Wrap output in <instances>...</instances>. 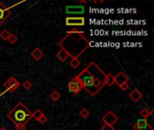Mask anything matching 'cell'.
<instances>
[{
	"label": "cell",
	"instance_id": "26",
	"mask_svg": "<svg viewBox=\"0 0 154 130\" xmlns=\"http://www.w3.org/2000/svg\"><path fill=\"white\" fill-rule=\"evenodd\" d=\"M119 87H120V89H121L122 90L125 91V90H127L129 89V83H128V82L124 83V84H122V85H121V86H119Z\"/></svg>",
	"mask_w": 154,
	"mask_h": 130
},
{
	"label": "cell",
	"instance_id": "17",
	"mask_svg": "<svg viewBox=\"0 0 154 130\" xmlns=\"http://www.w3.org/2000/svg\"><path fill=\"white\" fill-rule=\"evenodd\" d=\"M80 64H81V63L78 58H72L70 61V65L73 68V69H78V68L80 66Z\"/></svg>",
	"mask_w": 154,
	"mask_h": 130
},
{
	"label": "cell",
	"instance_id": "25",
	"mask_svg": "<svg viewBox=\"0 0 154 130\" xmlns=\"http://www.w3.org/2000/svg\"><path fill=\"white\" fill-rule=\"evenodd\" d=\"M38 121H39V123H41V124H45V123L48 121V117L44 114V115H42V116L40 117V119H39Z\"/></svg>",
	"mask_w": 154,
	"mask_h": 130
},
{
	"label": "cell",
	"instance_id": "21",
	"mask_svg": "<svg viewBox=\"0 0 154 130\" xmlns=\"http://www.w3.org/2000/svg\"><path fill=\"white\" fill-rule=\"evenodd\" d=\"M44 115V113H42V111L41 109H36L34 112L33 113V117L34 119H36L37 121H38L40 119V117Z\"/></svg>",
	"mask_w": 154,
	"mask_h": 130
},
{
	"label": "cell",
	"instance_id": "16",
	"mask_svg": "<svg viewBox=\"0 0 154 130\" xmlns=\"http://www.w3.org/2000/svg\"><path fill=\"white\" fill-rule=\"evenodd\" d=\"M154 112V110L151 109V110H149L147 108H143V109H141L140 111V115L143 117V119H147L148 117H150L151 116V114Z\"/></svg>",
	"mask_w": 154,
	"mask_h": 130
},
{
	"label": "cell",
	"instance_id": "7",
	"mask_svg": "<svg viewBox=\"0 0 154 130\" xmlns=\"http://www.w3.org/2000/svg\"><path fill=\"white\" fill-rule=\"evenodd\" d=\"M118 119H119L118 117L111 110L107 111V112L102 117V121L104 122V124H106V125H109V126H114V124L118 121Z\"/></svg>",
	"mask_w": 154,
	"mask_h": 130
},
{
	"label": "cell",
	"instance_id": "1",
	"mask_svg": "<svg viewBox=\"0 0 154 130\" xmlns=\"http://www.w3.org/2000/svg\"><path fill=\"white\" fill-rule=\"evenodd\" d=\"M104 76L106 73L101 68L95 61H91L75 78L91 97H95L104 88Z\"/></svg>",
	"mask_w": 154,
	"mask_h": 130
},
{
	"label": "cell",
	"instance_id": "6",
	"mask_svg": "<svg viewBox=\"0 0 154 130\" xmlns=\"http://www.w3.org/2000/svg\"><path fill=\"white\" fill-rule=\"evenodd\" d=\"M67 87H68V89H69V90L70 92H72L73 94H75V95H78L79 92L82 90V89H83L81 84L78 82L77 79L75 77H74L72 79H70V82H68Z\"/></svg>",
	"mask_w": 154,
	"mask_h": 130
},
{
	"label": "cell",
	"instance_id": "14",
	"mask_svg": "<svg viewBox=\"0 0 154 130\" xmlns=\"http://www.w3.org/2000/svg\"><path fill=\"white\" fill-rule=\"evenodd\" d=\"M56 56H57V58H58V60L60 61H61V63H64V61L70 57V55L65 50H63V49H60V50L57 53Z\"/></svg>",
	"mask_w": 154,
	"mask_h": 130
},
{
	"label": "cell",
	"instance_id": "24",
	"mask_svg": "<svg viewBox=\"0 0 154 130\" xmlns=\"http://www.w3.org/2000/svg\"><path fill=\"white\" fill-rule=\"evenodd\" d=\"M101 130H114V126H109V125H106V124H104L101 127Z\"/></svg>",
	"mask_w": 154,
	"mask_h": 130
},
{
	"label": "cell",
	"instance_id": "2",
	"mask_svg": "<svg viewBox=\"0 0 154 130\" xmlns=\"http://www.w3.org/2000/svg\"><path fill=\"white\" fill-rule=\"evenodd\" d=\"M59 46L69 53L71 59L78 58L85 51L88 50L89 47V41L86 37L83 31L78 33L68 32L59 42Z\"/></svg>",
	"mask_w": 154,
	"mask_h": 130
},
{
	"label": "cell",
	"instance_id": "9",
	"mask_svg": "<svg viewBox=\"0 0 154 130\" xmlns=\"http://www.w3.org/2000/svg\"><path fill=\"white\" fill-rule=\"evenodd\" d=\"M150 128L151 130H154L153 127L150 125V123L147 121V119H138L136 123L133 125V129L134 130H143Z\"/></svg>",
	"mask_w": 154,
	"mask_h": 130
},
{
	"label": "cell",
	"instance_id": "23",
	"mask_svg": "<svg viewBox=\"0 0 154 130\" xmlns=\"http://www.w3.org/2000/svg\"><path fill=\"white\" fill-rule=\"evenodd\" d=\"M32 87H33V83L30 82V80H25L23 83V90H29L32 89Z\"/></svg>",
	"mask_w": 154,
	"mask_h": 130
},
{
	"label": "cell",
	"instance_id": "11",
	"mask_svg": "<svg viewBox=\"0 0 154 130\" xmlns=\"http://www.w3.org/2000/svg\"><path fill=\"white\" fill-rule=\"evenodd\" d=\"M129 79H129V77L126 75L125 72L119 71V72L114 76V83L117 84L118 86H121L122 84L128 82Z\"/></svg>",
	"mask_w": 154,
	"mask_h": 130
},
{
	"label": "cell",
	"instance_id": "20",
	"mask_svg": "<svg viewBox=\"0 0 154 130\" xmlns=\"http://www.w3.org/2000/svg\"><path fill=\"white\" fill-rule=\"evenodd\" d=\"M51 98L53 100V101H58L60 98V94L59 93V92L57 90H53L51 95H50Z\"/></svg>",
	"mask_w": 154,
	"mask_h": 130
},
{
	"label": "cell",
	"instance_id": "15",
	"mask_svg": "<svg viewBox=\"0 0 154 130\" xmlns=\"http://www.w3.org/2000/svg\"><path fill=\"white\" fill-rule=\"evenodd\" d=\"M104 85L107 86H112L114 84V76L111 73H106V76H104Z\"/></svg>",
	"mask_w": 154,
	"mask_h": 130
},
{
	"label": "cell",
	"instance_id": "4",
	"mask_svg": "<svg viewBox=\"0 0 154 130\" xmlns=\"http://www.w3.org/2000/svg\"><path fill=\"white\" fill-rule=\"evenodd\" d=\"M4 87L8 92H15L20 87V82L15 77L11 76L4 82Z\"/></svg>",
	"mask_w": 154,
	"mask_h": 130
},
{
	"label": "cell",
	"instance_id": "13",
	"mask_svg": "<svg viewBox=\"0 0 154 130\" xmlns=\"http://www.w3.org/2000/svg\"><path fill=\"white\" fill-rule=\"evenodd\" d=\"M44 53L42 52V50L41 48H39V47L34 48L33 51L31 53V56H32L35 61L41 60L42 57H44Z\"/></svg>",
	"mask_w": 154,
	"mask_h": 130
},
{
	"label": "cell",
	"instance_id": "10",
	"mask_svg": "<svg viewBox=\"0 0 154 130\" xmlns=\"http://www.w3.org/2000/svg\"><path fill=\"white\" fill-rule=\"evenodd\" d=\"M85 11V8L83 5H69L66 8V12L67 14L69 15H74V14H83Z\"/></svg>",
	"mask_w": 154,
	"mask_h": 130
},
{
	"label": "cell",
	"instance_id": "5",
	"mask_svg": "<svg viewBox=\"0 0 154 130\" xmlns=\"http://www.w3.org/2000/svg\"><path fill=\"white\" fill-rule=\"evenodd\" d=\"M85 24V18L83 16H67L66 17V26L78 27L83 26Z\"/></svg>",
	"mask_w": 154,
	"mask_h": 130
},
{
	"label": "cell",
	"instance_id": "22",
	"mask_svg": "<svg viewBox=\"0 0 154 130\" xmlns=\"http://www.w3.org/2000/svg\"><path fill=\"white\" fill-rule=\"evenodd\" d=\"M7 41L11 43V44H15V43L17 42L18 38H17V36H16L15 34H10V36H9V38H8Z\"/></svg>",
	"mask_w": 154,
	"mask_h": 130
},
{
	"label": "cell",
	"instance_id": "27",
	"mask_svg": "<svg viewBox=\"0 0 154 130\" xmlns=\"http://www.w3.org/2000/svg\"><path fill=\"white\" fill-rule=\"evenodd\" d=\"M0 130H7V129L5 128V127H1V128H0Z\"/></svg>",
	"mask_w": 154,
	"mask_h": 130
},
{
	"label": "cell",
	"instance_id": "3",
	"mask_svg": "<svg viewBox=\"0 0 154 130\" xmlns=\"http://www.w3.org/2000/svg\"><path fill=\"white\" fill-rule=\"evenodd\" d=\"M7 116L14 123L16 130H25L27 124L33 119V113L23 102H18Z\"/></svg>",
	"mask_w": 154,
	"mask_h": 130
},
{
	"label": "cell",
	"instance_id": "19",
	"mask_svg": "<svg viewBox=\"0 0 154 130\" xmlns=\"http://www.w3.org/2000/svg\"><path fill=\"white\" fill-rule=\"evenodd\" d=\"M90 115V112L88 108H82L80 111H79V116H80L82 119H87Z\"/></svg>",
	"mask_w": 154,
	"mask_h": 130
},
{
	"label": "cell",
	"instance_id": "18",
	"mask_svg": "<svg viewBox=\"0 0 154 130\" xmlns=\"http://www.w3.org/2000/svg\"><path fill=\"white\" fill-rule=\"evenodd\" d=\"M10 34L9 33V31L7 30V29H5L3 30L1 33H0V38H1L3 41H7L8 38H9V36H10Z\"/></svg>",
	"mask_w": 154,
	"mask_h": 130
},
{
	"label": "cell",
	"instance_id": "8",
	"mask_svg": "<svg viewBox=\"0 0 154 130\" xmlns=\"http://www.w3.org/2000/svg\"><path fill=\"white\" fill-rule=\"evenodd\" d=\"M11 14H12V12H11L10 8L5 7V5L0 1V26L3 24L8 19Z\"/></svg>",
	"mask_w": 154,
	"mask_h": 130
},
{
	"label": "cell",
	"instance_id": "12",
	"mask_svg": "<svg viewBox=\"0 0 154 130\" xmlns=\"http://www.w3.org/2000/svg\"><path fill=\"white\" fill-rule=\"evenodd\" d=\"M129 98H130L133 102H138L141 100V98H143V93H141L139 90L133 89L130 92V94H129Z\"/></svg>",
	"mask_w": 154,
	"mask_h": 130
}]
</instances>
